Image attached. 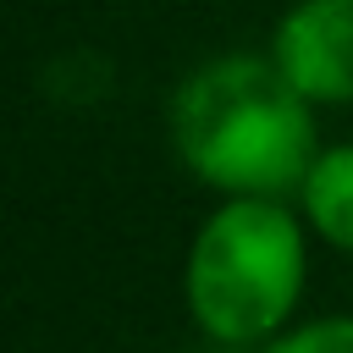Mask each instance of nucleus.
Returning <instances> with one entry per match:
<instances>
[{"label":"nucleus","instance_id":"1","mask_svg":"<svg viewBox=\"0 0 353 353\" xmlns=\"http://www.w3.org/2000/svg\"><path fill=\"white\" fill-rule=\"evenodd\" d=\"M171 138L188 171L226 199L303 193L320 160L314 105L270 55H221L199 66L176 88Z\"/></svg>","mask_w":353,"mask_h":353},{"label":"nucleus","instance_id":"2","mask_svg":"<svg viewBox=\"0 0 353 353\" xmlns=\"http://www.w3.org/2000/svg\"><path fill=\"white\" fill-rule=\"evenodd\" d=\"M303 276V221L281 199H226L188 248V309L210 342L248 347L287 325Z\"/></svg>","mask_w":353,"mask_h":353},{"label":"nucleus","instance_id":"3","mask_svg":"<svg viewBox=\"0 0 353 353\" xmlns=\"http://www.w3.org/2000/svg\"><path fill=\"white\" fill-rule=\"evenodd\" d=\"M270 61L309 105H353V0H298L276 22Z\"/></svg>","mask_w":353,"mask_h":353},{"label":"nucleus","instance_id":"4","mask_svg":"<svg viewBox=\"0 0 353 353\" xmlns=\"http://www.w3.org/2000/svg\"><path fill=\"white\" fill-rule=\"evenodd\" d=\"M298 199H303L309 226L331 248L353 254V143L320 149V160H314V171H309V182H303Z\"/></svg>","mask_w":353,"mask_h":353},{"label":"nucleus","instance_id":"5","mask_svg":"<svg viewBox=\"0 0 353 353\" xmlns=\"http://www.w3.org/2000/svg\"><path fill=\"white\" fill-rule=\"evenodd\" d=\"M259 353H353V314H325V320H309L276 342H265Z\"/></svg>","mask_w":353,"mask_h":353}]
</instances>
